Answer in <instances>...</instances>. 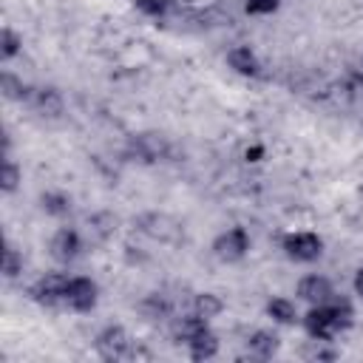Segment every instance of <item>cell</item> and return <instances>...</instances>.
Here are the masks:
<instances>
[{"label":"cell","instance_id":"1","mask_svg":"<svg viewBox=\"0 0 363 363\" xmlns=\"http://www.w3.org/2000/svg\"><path fill=\"white\" fill-rule=\"evenodd\" d=\"M354 323V309L346 298L335 295L332 301L326 303H315L309 306V312L301 318V326L309 337L315 340H332L337 337L340 332H346L349 326Z\"/></svg>","mask_w":363,"mask_h":363},{"label":"cell","instance_id":"2","mask_svg":"<svg viewBox=\"0 0 363 363\" xmlns=\"http://www.w3.org/2000/svg\"><path fill=\"white\" fill-rule=\"evenodd\" d=\"M281 250L295 264H312L323 255V238L312 230H295L281 238Z\"/></svg>","mask_w":363,"mask_h":363},{"label":"cell","instance_id":"3","mask_svg":"<svg viewBox=\"0 0 363 363\" xmlns=\"http://www.w3.org/2000/svg\"><path fill=\"white\" fill-rule=\"evenodd\" d=\"M94 349H96V354H99L102 360H125V357L133 354V340H130V335H128L125 326L108 323V326L96 335Z\"/></svg>","mask_w":363,"mask_h":363},{"label":"cell","instance_id":"4","mask_svg":"<svg viewBox=\"0 0 363 363\" xmlns=\"http://www.w3.org/2000/svg\"><path fill=\"white\" fill-rule=\"evenodd\" d=\"M68 275L65 272H45L28 286V298L40 306H65Z\"/></svg>","mask_w":363,"mask_h":363},{"label":"cell","instance_id":"5","mask_svg":"<svg viewBox=\"0 0 363 363\" xmlns=\"http://www.w3.org/2000/svg\"><path fill=\"white\" fill-rule=\"evenodd\" d=\"M133 224H136L139 233H145L147 238L162 241V244H176V241L182 238L179 221L170 218L167 213H145V216H139Z\"/></svg>","mask_w":363,"mask_h":363},{"label":"cell","instance_id":"6","mask_svg":"<svg viewBox=\"0 0 363 363\" xmlns=\"http://www.w3.org/2000/svg\"><path fill=\"white\" fill-rule=\"evenodd\" d=\"M247 252H250V233L244 227H230V230L218 233L213 241V255L224 264H235Z\"/></svg>","mask_w":363,"mask_h":363},{"label":"cell","instance_id":"7","mask_svg":"<svg viewBox=\"0 0 363 363\" xmlns=\"http://www.w3.org/2000/svg\"><path fill=\"white\" fill-rule=\"evenodd\" d=\"M99 301V286L88 275H68V289H65V306L71 312H91Z\"/></svg>","mask_w":363,"mask_h":363},{"label":"cell","instance_id":"8","mask_svg":"<svg viewBox=\"0 0 363 363\" xmlns=\"http://www.w3.org/2000/svg\"><path fill=\"white\" fill-rule=\"evenodd\" d=\"M82 235L74 230V227H60L54 235H51V241H48V255L57 261V264H71V261H77L79 258V252H82Z\"/></svg>","mask_w":363,"mask_h":363},{"label":"cell","instance_id":"9","mask_svg":"<svg viewBox=\"0 0 363 363\" xmlns=\"http://www.w3.org/2000/svg\"><path fill=\"white\" fill-rule=\"evenodd\" d=\"M128 150H130L139 162H159V159L167 156V139H164L162 133H153V130L136 133V136H130Z\"/></svg>","mask_w":363,"mask_h":363},{"label":"cell","instance_id":"10","mask_svg":"<svg viewBox=\"0 0 363 363\" xmlns=\"http://www.w3.org/2000/svg\"><path fill=\"white\" fill-rule=\"evenodd\" d=\"M295 292H298V298L306 301L309 306H315V303H326V301H332V298L337 295L335 286H332V281H329L326 275H318V272L303 275V278L298 281Z\"/></svg>","mask_w":363,"mask_h":363},{"label":"cell","instance_id":"11","mask_svg":"<svg viewBox=\"0 0 363 363\" xmlns=\"http://www.w3.org/2000/svg\"><path fill=\"white\" fill-rule=\"evenodd\" d=\"M227 65L238 77H258L261 74V62H258V57H255V51L250 45H233L227 51Z\"/></svg>","mask_w":363,"mask_h":363},{"label":"cell","instance_id":"12","mask_svg":"<svg viewBox=\"0 0 363 363\" xmlns=\"http://www.w3.org/2000/svg\"><path fill=\"white\" fill-rule=\"evenodd\" d=\"M210 326V320H204L201 315H196V312H187V315H182V318H176L173 320V326H170V337H173V343H179V346H187L201 329H207Z\"/></svg>","mask_w":363,"mask_h":363},{"label":"cell","instance_id":"13","mask_svg":"<svg viewBox=\"0 0 363 363\" xmlns=\"http://www.w3.org/2000/svg\"><path fill=\"white\" fill-rule=\"evenodd\" d=\"M184 349H187L190 360H199V363H201V360H213V357L218 354V335L207 326V329H201Z\"/></svg>","mask_w":363,"mask_h":363},{"label":"cell","instance_id":"14","mask_svg":"<svg viewBox=\"0 0 363 363\" xmlns=\"http://www.w3.org/2000/svg\"><path fill=\"white\" fill-rule=\"evenodd\" d=\"M278 335L275 332H269V329H255L250 337H247V349H250V354L252 357H258V360H269L275 352H278Z\"/></svg>","mask_w":363,"mask_h":363},{"label":"cell","instance_id":"15","mask_svg":"<svg viewBox=\"0 0 363 363\" xmlns=\"http://www.w3.org/2000/svg\"><path fill=\"white\" fill-rule=\"evenodd\" d=\"M0 94L9 99V102H28L34 88L28 82H23V77L11 74V71H3L0 74Z\"/></svg>","mask_w":363,"mask_h":363},{"label":"cell","instance_id":"16","mask_svg":"<svg viewBox=\"0 0 363 363\" xmlns=\"http://www.w3.org/2000/svg\"><path fill=\"white\" fill-rule=\"evenodd\" d=\"M43 116H60L62 113V96L57 88H34L31 99H28Z\"/></svg>","mask_w":363,"mask_h":363},{"label":"cell","instance_id":"17","mask_svg":"<svg viewBox=\"0 0 363 363\" xmlns=\"http://www.w3.org/2000/svg\"><path fill=\"white\" fill-rule=\"evenodd\" d=\"M267 315H269L275 323H281V326H295V323L301 320L298 306H295V301H289V298H269V301H267Z\"/></svg>","mask_w":363,"mask_h":363},{"label":"cell","instance_id":"18","mask_svg":"<svg viewBox=\"0 0 363 363\" xmlns=\"http://www.w3.org/2000/svg\"><path fill=\"white\" fill-rule=\"evenodd\" d=\"M40 207L45 216H54V218H62L71 213V196L62 193V190H45L40 196Z\"/></svg>","mask_w":363,"mask_h":363},{"label":"cell","instance_id":"19","mask_svg":"<svg viewBox=\"0 0 363 363\" xmlns=\"http://www.w3.org/2000/svg\"><path fill=\"white\" fill-rule=\"evenodd\" d=\"M193 312L201 315L204 320H213V318H218L224 312V301L216 292H199L193 298Z\"/></svg>","mask_w":363,"mask_h":363},{"label":"cell","instance_id":"20","mask_svg":"<svg viewBox=\"0 0 363 363\" xmlns=\"http://www.w3.org/2000/svg\"><path fill=\"white\" fill-rule=\"evenodd\" d=\"M170 301L162 295V292H150V295H145L142 298V303H139V312L147 318V320H159V318H167L170 315Z\"/></svg>","mask_w":363,"mask_h":363},{"label":"cell","instance_id":"21","mask_svg":"<svg viewBox=\"0 0 363 363\" xmlns=\"http://www.w3.org/2000/svg\"><path fill=\"white\" fill-rule=\"evenodd\" d=\"M20 182H23L20 164L11 156H3V162H0V190L3 193H14L20 187Z\"/></svg>","mask_w":363,"mask_h":363},{"label":"cell","instance_id":"22","mask_svg":"<svg viewBox=\"0 0 363 363\" xmlns=\"http://www.w3.org/2000/svg\"><path fill=\"white\" fill-rule=\"evenodd\" d=\"M20 51H23V34H17L11 26H3V28H0V60L9 62V60H14Z\"/></svg>","mask_w":363,"mask_h":363},{"label":"cell","instance_id":"23","mask_svg":"<svg viewBox=\"0 0 363 363\" xmlns=\"http://www.w3.org/2000/svg\"><path fill=\"white\" fill-rule=\"evenodd\" d=\"M113 230H116V216H111V213H94V216L88 218V233H91L96 241L111 238Z\"/></svg>","mask_w":363,"mask_h":363},{"label":"cell","instance_id":"24","mask_svg":"<svg viewBox=\"0 0 363 363\" xmlns=\"http://www.w3.org/2000/svg\"><path fill=\"white\" fill-rule=\"evenodd\" d=\"M3 278H9V281H14L20 272H23V255H20V250L14 247V244H9L6 241V250H3Z\"/></svg>","mask_w":363,"mask_h":363},{"label":"cell","instance_id":"25","mask_svg":"<svg viewBox=\"0 0 363 363\" xmlns=\"http://www.w3.org/2000/svg\"><path fill=\"white\" fill-rule=\"evenodd\" d=\"M309 343H312V346L303 349V357H306V360H337V352L329 346L332 340H315V337H312Z\"/></svg>","mask_w":363,"mask_h":363},{"label":"cell","instance_id":"26","mask_svg":"<svg viewBox=\"0 0 363 363\" xmlns=\"http://www.w3.org/2000/svg\"><path fill=\"white\" fill-rule=\"evenodd\" d=\"M281 6V0H244V11L252 14V17H267V14H275Z\"/></svg>","mask_w":363,"mask_h":363},{"label":"cell","instance_id":"27","mask_svg":"<svg viewBox=\"0 0 363 363\" xmlns=\"http://www.w3.org/2000/svg\"><path fill=\"white\" fill-rule=\"evenodd\" d=\"M136 9L147 17H164L170 9V0H136Z\"/></svg>","mask_w":363,"mask_h":363},{"label":"cell","instance_id":"28","mask_svg":"<svg viewBox=\"0 0 363 363\" xmlns=\"http://www.w3.org/2000/svg\"><path fill=\"white\" fill-rule=\"evenodd\" d=\"M354 295L363 301V267L354 272Z\"/></svg>","mask_w":363,"mask_h":363},{"label":"cell","instance_id":"29","mask_svg":"<svg viewBox=\"0 0 363 363\" xmlns=\"http://www.w3.org/2000/svg\"><path fill=\"white\" fill-rule=\"evenodd\" d=\"M261 153H264V147H261V145H252V147H247V153H244V156H247L250 162H258V156H261Z\"/></svg>","mask_w":363,"mask_h":363},{"label":"cell","instance_id":"30","mask_svg":"<svg viewBox=\"0 0 363 363\" xmlns=\"http://www.w3.org/2000/svg\"><path fill=\"white\" fill-rule=\"evenodd\" d=\"M360 85H363V74H360Z\"/></svg>","mask_w":363,"mask_h":363}]
</instances>
